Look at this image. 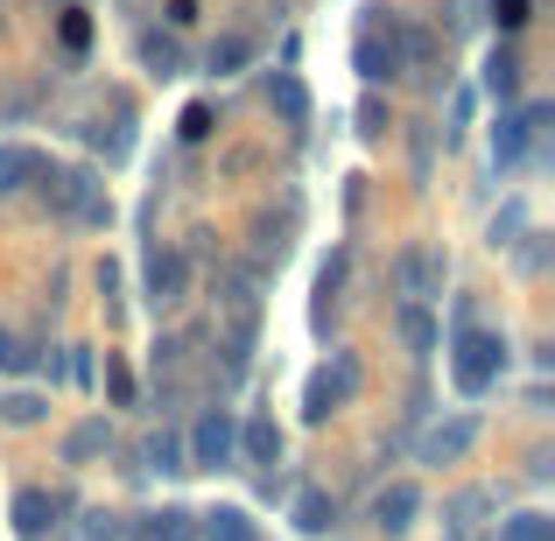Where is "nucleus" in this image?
<instances>
[{
  "label": "nucleus",
  "mask_w": 555,
  "mask_h": 541,
  "mask_svg": "<svg viewBox=\"0 0 555 541\" xmlns=\"http://www.w3.org/2000/svg\"><path fill=\"white\" fill-rule=\"evenodd\" d=\"M359 134H366V141L387 134V106H379V99H366V106H359Z\"/></svg>",
  "instance_id": "bb28decb"
},
{
  "label": "nucleus",
  "mask_w": 555,
  "mask_h": 541,
  "mask_svg": "<svg viewBox=\"0 0 555 541\" xmlns=\"http://www.w3.org/2000/svg\"><path fill=\"white\" fill-rule=\"evenodd\" d=\"M232 443H240V422L225 415V408H204L197 415V429H190V472H225L232 464Z\"/></svg>",
  "instance_id": "f03ea898"
},
{
  "label": "nucleus",
  "mask_w": 555,
  "mask_h": 541,
  "mask_svg": "<svg viewBox=\"0 0 555 541\" xmlns=\"http://www.w3.org/2000/svg\"><path fill=\"white\" fill-rule=\"evenodd\" d=\"M492 541H555V520L548 514H506Z\"/></svg>",
  "instance_id": "412c9836"
},
{
  "label": "nucleus",
  "mask_w": 555,
  "mask_h": 541,
  "mask_svg": "<svg viewBox=\"0 0 555 541\" xmlns=\"http://www.w3.org/2000/svg\"><path fill=\"white\" fill-rule=\"evenodd\" d=\"M183 288H190V260L169 254V246H155V254H149V296H155V310H177Z\"/></svg>",
  "instance_id": "6e6552de"
},
{
  "label": "nucleus",
  "mask_w": 555,
  "mask_h": 541,
  "mask_svg": "<svg viewBox=\"0 0 555 541\" xmlns=\"http://www.w3.org/2000/svg\"><path fill=\"white\" fill-rule=\"evenodd\" d=\"M486 92L492 99H520V56L514 50H492L486 56Z\"/></svg>",
  "instance_id": "aec40b11"
},
{
  "label": "nucleus",
  "mask_w": 555,
  "mask_h": 541,
  "mask_svg": "<svg viewBox=\"0 0 555 541\" xmlns=\"http://www.w3.org/2000/svg\"><path fill=\"white\" fill-rule=\"evenodd\" d=\"M393 331H401V345L408 352H436V317H429V302H401V317H393Z\"/></svg>",
  "instance_id": "4468645a"
},
{
  "label": "nucleus",
  "mask_w": 555,
  "mask_h": 541,
  "mask_svg": "<svg viewBox=\"0 0 555 541\" xmlns=\"http://www.w3.org/2000/svg\"><path fill=\"white\" fill-rule=\"evenodd\" d=\"M211 120H218L211 106H183V127H177V134L183 141H204V134H211Z\"/></svg>",
  "instance_id": "393cba45"
},
{
  "label": "nucleus",
  "mask_w": 555,
  "mask_h": 541,
  "mask_svg": "<svg viewBox=\"0 0 555 541\" xmlns=\"http://www.w3.org/2000/svg\"><path fill=\"white\" fill-rule=\"evenodd\" d=\"M352 394H359V359L338 352L324 373H310V387H302V415H310V422H331V408H345Z\"/></svg>",
  "instance_id": "7ed1b4c3"
},
{
  "label": "nucleus",
  "mask_w": 555,
  "mask_h": 541,
  "mask_svg": "<svg viewBox=\"0 0 555 541\" xmlns=\"http://www.w3.org/2000/svg\"><path fill=\"white\" fill-rule=\"evenodd\" d=\"M36 177H42V149H28V141H8V149H0V197L28 190Z\"/></svg>",
  "instance_id": "ddd939ff"
},
{
  "label": "nucleus",
  "mask_w": 555,
  "mask_h": 541,
  "mask_svg": "<svg viewBox=\"0 0 555 541\" xmlns=\"http://www.w3.org/2000/svg\"><path fill=\"white\" fill-rule=\"evenodd\" d=\"M197 534V514L190 506H163V514H141V541H190Z\"/></svg>",
  "instance_id": "a211bd4d"
},
{
  "label": "nucleus",
  "mask_w": 555,
  "mask_h": 541,
  "mask_svg": "<svg viewBox=\"0 0 555 541\" xmlns=\"http://www.w3.org/2000/svg\"><path fill=\"white\" fill-rule=\"evenodd\" d=\"M197 22V0H169V28H190Z\"/></svg>",
  "instance_id": "2f4dec72"
},
{
  "label": "nucleus",
  "mask_w": 555,
  "mask_h": 541,
  "mask_svg": "<svg viewBox=\"0 0 555 541\" xmlns=\"http://www.w3.org/2000/svg\"><path fill=\"white\" fill-rule=\"evenodd\" d=\"M197 534L204 541H254V520H246V506H211V514H197Z\"/></svg>",
  "instance_id": "f3484780"
},
{
  "label": "nucleus",
  "mask_w": 555,
  "mask_h": 541,
  "mask_svg": "<svg viewBox=\"0 0 555 541\" xmlns=\"http://www.w3.org/2000/svg\"><path fill=\"white\" fill-rule=\"evenodd\" d=\"M506 373V338L500 331H464L457 352H450V379H457V394H492V379Z\"/></svg>",
  "instance_id": "f257e3e1"
},
{
  "label": "nucleus",
  "mask_w": 555,
  "mask_h": 541,
  "mask_svg": "<svg viewBox=\"0 0 555 541\" xmlns=\"http://www.w3.org/2000/svg\"><path fill=\"white\" fill-rule=\"evenodd\" d=\"M204 64H211L218 78H232V70H240V64H254V42H246V36H218Z\"/></svg>",
  "instance_id": "4be33fe9"
},
{
  "label": "nucleus",
  "mask_w": 555,
  "mask_h": 541,
  "mask_svg": "<svg viewBox=\"0 0 555 541\" xmlns=\"http://www.w3.org/2000/svg\"><path fill=\"white\" fill-rule=\"evenodd\" d=\"M542 120H548V106H528V113H506V120L492 127V163H500V169H514L520 155H528V134H534V127H542Z\"/></svg>",
  "instance_id": "1a4fd4ad"
},
{
  "label": "nucleus",
  "mask_w": 555,
  "mask_h": 541,
  "mask_svg": "<svg viewBox=\"0 0 555 541\" xmlns=\"http://www.w3.org/2000/svg\"><path fill=\"white\" fill-rule=\"evenodd\" d=\"M149 464H155V472H190V458H183V443H177V436H149Z\"/></svg>",
  "instance_id": "5701e85b"
},
{
  "label": "nucleus",
  "mask_w": 555,
  "mask_h": 541,
  "mask_svg": "<svg viewBox=\"0 0 555 541\" xmlns=\"http://www.w3.org/2000/svg\"><path fill=\"white\" fill-rule=\"evenodd\" d=\"M528 8H534V0H492V22L514 36V28H528Z\"/></svg>",
  "instance_id": "b1692460"
},
{
  "label": "nucleus",
  "mask_w": 555,
  "mask_h": 541,
  "mask_svg": "<svg viewBox=\"0 0 555 541\" xmlns=\"http://www.w3.org/2000/svg\"><path fill=\"white\" fill-rule=\"evenodd\" d=\"M92 42V22H85V8H70L64 14V50H85Z\"/></svg>",
  "instance_id": "a878e982"
},
{
  "label": "nucleus",
  "mask_w": 555,
  "mask_h": 541,
  "mask_svg": "<svg viewBox=\"0 0 555 541\" xmlns=\"http://www.w3.org/2000/svg\"><path fill=\"white\" fill-rule=\"evenodd\" d=\"M415 520H422V486L393 478V486L373 492V528H379V534H408Z\"/></svg>",
  "instance_id": "423d86ee"
},
{
  "label": "nucleus",
  "mask_w": 555,
  "mask_h": 541,
  "mask_svg": "<svg viewBox=\"0 0 555 541\" xmlns=\"http://www.w3.org/2000/svg\"><path fill=\"white\" fill-rule=\"evenodd\" d=\"M296 534H331L338 528V500H331V492H296Z\"/></svg>",
  "instance_id": "2eb2a0df"
},
{
  "label": "nucleus",
  "mask_w": 555,
  "mask_h": 541,
  "mask_svg": "<svg viewBox=\"0 0 555 541\" xmlns=\"http://www.w3.org/2000/svg\"><path fill=\"white\" fill-rule=\"evenodd\" d=\"M472 443H478V415H450L422 436V464H457Z\"/></svg>",
  "instance_id": "0eeeda50"
},
{
  "label": "nucleus",
  "mask_w": 555,
  "mask_h": 541,
  "mask_svg": "<svg viewBox=\"0 0 555 541\" xmlns=\"http://www.w3.org/2000/svg\"><path fill=\"white\" fill-rule=\"evenodd\" d=\"M232 458H246V464H282V429H274V415H246Z\"/></svg>",
  "instance_id": "9b49d317"
},
{
  "label": "nucleus",
  "mask_w": 555,
  "mask_h": 541,
  "mask_svg": "<svg viewBox=\"0 0 555 541\" xmlns=\"http://www.w3.org/2000/svg\"><path fill=\"white\" fill-rule=\"evenodd\" d=\"M141 70H155V78H183V50L163 36V28H141Z\"/></svg>",
  "instance_id": "dca6fc26"
},
{
  "label": "nucleus",
  "mask_w": 555,
  "mask_h": 541,
  "mask_svg": "<svg viewBox=\"0 0 555 541\" xmlns=\"http://www.w3.org/2000/svg\"><path fill=\"white\" fill-rule=\"evenodd\" d=\"M352 70L366 85H387V78H401V36H393V22L387 28H359V42H352Z\"/></svg>",
  "instance_id": "39448f33"
},
{
  "label": "nucleus",
  "mask_w": 555,
  "mask_h": 541,
  "mask_svg": "<svg viewBox=\"0 0 555 541\" xmlns=\"http://www.w3.org/2000/svg\"><path fill=\"white\" fill-rule=\"evenodd\" d=\"M14 365H22V345H14L8 331H0V373H14Z\"/></svg>",
  "instance_id": "473e14b6"
},
{
  "label": "nucleus",
  "mask_w": 555,
  "mask_h": 541,
  "mask_svg": "<svg viewBox=\"0 0 555 541\" xmlns=\"http://www.w3.org/2000/svg\"><path fill=\"white\" fill-rule=\"evenodd\" d=\"M14 534H22V541H50L56 534V500L42 486H22V492H14Z\"/></svg>",
  "instance_id": "9d476101"
},
{
  "label": "nucleus",
  "mask_w": 555,
  "mask_h": 541,
  "mask_svg": "<svg viewBox=\"0 0 555 541\" xmlns=\"http://www.w3.org/2000/svg\"><path fill=\"white\" fill-rule=\"evenodd\" d=\"M8 422H22V429H28V422H42V394H14V401H8Z\"/></svg>",
  "instance_id": "cd10ccee"
},
{
  "label": "nucleus",
  "mask_w": 555,
  "mask_h": 541,
  "mask_svg": "<svg viewBox=\"0 0 555 541\" xmlns=\"http://www.w3.org/2000/svg\"><path fill=\"white\" fill-rule=\"evenodd\" d=\"M106 387H113V401H120V408H127V401H134V373H127V365H120V359H113V365H106Z\"/></svg>",
  "instance_id": "c85d7f7f"
},
{
  "label": "nucleus",
  "mask_w": 555,
  "mask_h": 541,
  "mask_svg": "<svg viewBox=\"0 0 555 541\" xmlns=\"http://www.w3.org/2000/svg\"><path fill=\"white\" fill-rule=\"evenodd\" d=\"M85 541H120V520H113V514H92V528H85Z\"/></svg>",
  "instance_id": "7c9ffc66"
},
{
  "label": "nucleus",
  "mask_w": 555,
  "mask_h": 541,
  "mask_svg": "<svg viewBox=\"0 0 555 541\" xmlns=\"http://www.w3.org/2000/svg\"><path fill=\"white\" fill-rule=\"evenodd\" d=\"M268 106L282 113L288 127H310V85H302L296 70H274V78H268Z\"/></svg>",
  "instance_id": "f8f14e48"
},
{
  "label": "nucleus",
  "mask_w": 555,
  "mask_h": 541,
  "mask_svg": "<svg viewBox=\"0 0 555 541\" xmlns=\"http://www.w3.org/2000/svg\"><path fill=\"white\" fill-rule=\"evenodd\" d=\"M443 254L436 246H422V240H408L401 254H393V288H401L408 302H429V296H443Z\"/></svg>",
  "instance_id": "20e7f679"
},
{
  "label": "nucleus",
  "mask_w": 555,
  "mask_h": 541,
  "mask_svg": "<svg viewBox=\"0 0 555 541\" xmlns=\"http://www.w3.org/2000/svg\"><path fill=\"white\" fill-rule=\"evenodd\" d=\"M338 282H345V254H331L324 274H317V296H338Z\"/></svg>",
  "instance_id": "c756f323"
},
{
  "label": "nucleus",
  "mask_w": 555,
  "mask_h": 541,
  "mask_svg": "<svg viewBox=\"0 0 555 541\" xmlns=\"http://www.w3.org/2000/svg\"><path fill=\"white\" fill-rule=\"evenodd\" d=\"M113 443V429H106V415H92V422H78V429L64 436V464H92L99 450Z\"/></svg>",
  "instance_id": "6ab92c4d"
}]
</instances>
